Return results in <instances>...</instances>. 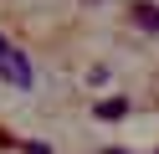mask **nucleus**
<instances>
[{
  "label": "nucleus",
  "mask_w": 159,
  "mask_h": 154,
  "mask_svg": "<svg viewBox=\"0 0 159 154\" xmlns=\"http://www.w3.org/2000/svg\"><path fill=\"white\" fill-rule=\"evenodd\" d=\"M93 113L108 123V118H123V113H128V103H123V98H103V103H93Z\"/></svg>",
  "instance_id": "obj_1"
},
{
  "label": "nucleus",
  "mask_w": 159,
  "mask_h": 154,
  "mask_svg": "<svg viewBox=\"0 0 159 154\" xmlns=\"http://www.w3.org/2000/svg\"><path fill=\"white\" fill-rule=\"evenodd\" d=\"M134 16H139V26L159 31V5H134Z\"/></svg>",
  "instance_id": "obj_2"
},
{
  "label": "nucleus",
  "mask_w": 159,
  "mask_h": 154,
  "mask_svg": "<svg viewBox=\"0 0 159 154\" xmlns=\"http://www.w3.org/2000/svg\"><path fill=\"white\" fill-rule=\"evenodd\" d=\"M26 154H52V144H41V139H31V144H21Z\"/></svg>",
  "instance_id": "obj_3"
},
{
  "label": "nucleus",
  "mask_w": 159,
  "mask_h": 154,
  "mask_svg": "<svg viewBox=\"0 0 159 154\" xmlns=\"http://www.w3.org/2000/svg\"><path fill=\"white\" fill-rule=\"evenodd\" d=\"M11 51H16V46H11V41H0V57H11Z\"/></svg>",
  "instance_id": "obj_4"
},
{
  "label": "nucleus",
  "mask_w": 159,
  "mask_h": 154,
  "mask_svg": "<svg viewBox=\"0 0 159 154\" xmlns=\"http://www.w3.org/2000/svg\"><path fill=\"white\" fill-rule=\"evenodd\" d=\"M108 154H123V149H108Z\"/></svg>",
  "instance_id": "obj_5"
},
{
  "label": "nucleus",
  "mask_w": 159,
  "mask_h": 154,
  "mask_svg": "<svg viewBox=\"0 0 159 154\" xmlns=\"http://www.w3.org/2000/svg\"><path fill=\"white\" fill-rule=\"evenodd\" d=\"M0 144H5V133H0Z\"/></svg>",
  "instance_id": "obj_6"
}]
</instances>
